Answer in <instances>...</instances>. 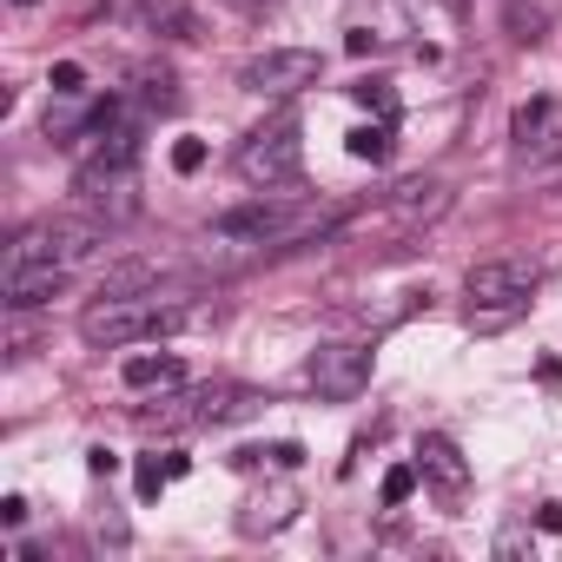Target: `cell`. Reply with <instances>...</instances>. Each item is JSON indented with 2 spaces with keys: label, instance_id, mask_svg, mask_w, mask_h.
Masks as SVG:
<instances>
[{
  "label": "cell",
  "instance_id": "1",
  "mask_svg": "<svg viewBox=\"0 0 562 562\" xmlns=\"http://www.w3.org/2000/svg\"><path fill=\"white\" fill-rule=\"evenodd\" d=\"M186 318H192V312L166 305L159 292H139V299H93V305L80 312V338H87V345H106V351H126V345H139V338L179 331Z\"/></svg>",
  "mask_w": 562,
  "mask_h": 562
},
{
  "label": "cell",
  "instance_id": "2",
  "mask_svg": "<svg viewBox=\"0 0 562 562\" xmlns=\"http://www.w3.org/2000/svg\"><path fill=\"white\" fill-rule=\"evenodd\" d=\"M299 113H271L245 146H238V172L251 179V186H292L299 179V166H305V146H299Z\"/></svg>",
  "mask_w": 562,
  "mask_h": 562
},
{
  "label": "cell",
  "instance_id": "3",
  "mask_svg": "<svg viewBox=\"0 0 562 562\" xmlns=\"http://www.w3.org/2000/svg\"><path fill=\"white\" fill-rule=\"evenodd\" d=\"M106 245V218H41L14 238L8 258H41V265H87L93 251Z\"/></svg>",
  "mask_w": 562,
  "mask_h": 562
},
{
  "label": "cell",
  "instance_id": "4",
  "mask_svg": "<svg viewBox=\"0 0 562 562\" xmlns=\"http://www.w3.org/2000/svg\"><path fill=\"white\" fill-rule=\"evenodd\" d=\"M74 199H80L93 218L126 225V218L139 212V172H133L126 159H87V166L74 172Z\"/></svg>",
  "mask_w": 562,
  "mask_h": 562
},
{
  "label": "cell",
  "instance_id": "5",
  "mask_svg": "<svg viewBox=\"0 0 562 562\" xmlns=\"http://www.w3.org/2000/svg\"><path fill=\"white\" fill-rule=\"evenodd\" d=\"M305 384L331 404H351V397L371 391V351L364 345H318L305 358Z\"/></svg>",
  "mask_w": 562,
  "mask_h": 562
},
{
  "label": "cell",
  "instance_id": "6",
  "mask_svg": "<svg viewBox=\"0 0 562 562\" xmlns=\"http://www.w3.org/2000/svg\"><path fill=\"white\" fill-rule=\"evenodd\" d=\"M318 74H325V60H318L312 47H271V54H258V60H245V67H238V87H245V93H271V100H285V93L312 87Z\"/></svg>",
  "mask_w": 562,
  "mask_h": 562
},
{
  "label": "cell",
  "instance_id": "7",
  "mask_svg": "<svg viewBox=\"0 0 562 562\" xmlns=\"http://www.w3.org/2000/svg\"><path fill=\"white\" fill-rule=\"evenodd\" d=\"M536 285H542V265H536V258H483V265H470V278H463L470 305H529Z\"/></svg>",
  "mask_w": 562,
  "mask_h": 562
},
{
  "label": "cell",
  "instance_id": "8",
  "mask_svg": "<svg viewBox=\"0 0 562 562\" xmlns=\"http://www.w3.org/2000/svg\"><path fill=\"white\" fill-rule=\"evenodd\" d=\"M509 139H516V159H555L562 153V100H522L516 120H509Z\"/></svg>",
  "mask_w": 562,
  "mask_h": 562
},
{
  "label": "cell",
  "instance_id": "9",
  "mask_svg": "<svg viewBox=\"0 0 562 562\" xmlns=\"http://www.w3.org/2000/svg\"><path fill=\"white\" fill-rule=\"evenodd\" d=\"M67 285V265H41V258H8V278H0V299H8L14 312L27 305H47L54 292Z\"/></svg>",
  "mask_w": 562,
  "mask_h": 562
},
{
  "label": "cell",
  "instance_id": "10",
  "mask_svg": "<svg viewBox=\"0 0 562 562\" xmlns=\"http://www.w3.org/2000/svg\"><path fill=\"white\" fill-rule=\"evenodd\" d=\"M443 212H450V186H443V179H404V186L391 192V218L411 225V232H417V225H437Z\"/></svg>",
  "mask_w": 562,
  "mask_h": 562
},
{
  "label": "cell",
  "instance_id": "11",
  "mask_svg": "<svg viewBox=\"0 0 562 562\" xmlns=\"http://www.w3.org/2000/svg\"><path fill=\"white\" fill-rule=\"evenodd\" d=\"M133 424L153 430V437H172V430L205 424V384H199V391H159V404H153V411H133Z\"/></svg>",
  "mask_w": 562,
  "mask_h": 562
},
{
  "label": "cell",
  "instance_id": "12",
  "mask_svg": "<svg viewBox=\"0 0 562 562\" xmlns=\"http://www.w3.org/2000/svg\"><path fill=\"white\" fill-rule=\"evenodd\" d=\"M417 470L443 490V496H463L470 490V463H463V450L443 437V430H430V437H417Z\"/></svg>",
  "mask_w": 562,
  "mask_h": 562
},
{
  "label": "cell",
  "instance_id": "13",
  "mask_svg": "<svg viewBox=\"0 0 562 562\" xmlns=\"http://www.w3.org/2000/svg\"><path fill=\"white\" fill-rule=\"evenodd\" d=\"M292 516H299V496H292V490H265V496H251V503L238 509V536H251V542H258V536H278Z\"/></svg>",
  "mask_w": 562,
  "mask_h": 562
},
{
  "label": "cell",
  "instance_id": "14",
  "mask_svg": "<svg viewBox=\"0 0 562 562\" xmlns=\"http://www.w3.org/2000/svg\"><path fill=\"white\" fill-rule=\"evenodd\" d=\"M120 384L126 391H179L186 384V371H179V358H153V351H133L126 364H120Z\"/></svg>",
  "mask_w": 562,
  "mask_h": 562
},
{
  "label": "cell",
  "instance_id": "15",
  "mask_svg": "<svg viewBox=\"0 0 562 562\" xmlns=\"http://www.w3.org/2000/svg\"><path fill=\"white\" fill-rule=\"evenodd\" d=\"M139 292H159V265L153 258H126L100 278V299H139Z\"/></svg>",
  "mask_w": 562,
  "mask_h": 562
},
{
  "label": "cell",
  "instance_id": "16",
  "mask_svg": "<svg viewBox=\"0 0 562 562\" xmlns=\"http://www.w3.org/2000/svg\"><path fill=\"white\" fill-rule=\"evenodd\" d=\"M503 27H509V41H542L549 34V8H542V0H509V8H503Z\"/></svg>",
  "mask_w": 562,
  "mask_h": 562
},
{
  "label": "cell",
  "instance_id": "17",
  "mask_svg": "<svg viewBox=\"0 0 562 562\" xmlns=\"http://www.w3.org/2000/svg\"><path fill=\"white\" fill-rule=\"evenodd\" d=\"M345 153H351V159H371V166H384V159H391V120L351 126V133H345Z\"/></svg>",
  "mask_w": 562,
  "mask_h": 562
},
{
  "label": "cell",
  "instance_id": "18",
  "mask_svg": "<svg viewBox=\"0 0 562 562\" xmlns=\"http://www.w3.org/2000/svg\"><path fill=\"white\" fill-rule=\"evenodd\" d=\"M139 100H146V113H172L179 106V80L166 67H139Z\"/></svg>",
  "mask_w": 562,
  "mask_h": 562
},
{
  "label": "cell",
  "instance_id": "19",
  "mask_svg": "<svg viewBox=\"0 0 562 562\" xmlns=\"http://www.w3.org/2000/svg\"><path fill=\"white\" fill-rule=\"evenodd\" d=\"M351 100H358V106H371L378 120H391V126H397V93H391V80H358V87H351Z\"/></svg>",
  "mask_w": 562,
  "mask_h": 562
},
{
  "label": "cell",
  "instance_id": "20",
  "mask_svg": "<svg viewBox=\"0 0 562 562\" xmlns=\"http://www.w3.org/2000/svg\"><path fill=\"white\" fill-rule=\"evenodd\" d=\"M166 483H172L166 457H139V463H133V490H139V503H153V496H159Z\"/></svg>",
  "mask_w": 562,
  "mask_h": 562
},
{
  "label": "cell",
  "instance_id": "21",
  "mask_svg": "<svg viewBox=\"0 0 562 562\" xmlns=\"http://www.w3.org/2000/svg\"><path fill=\"white\" fill-rule=\"evenodd\" d=\"M417 476H424V470H417V457H411V463H391V470H384V503H391V509H404V503H411V490H417Z\"/></svg>",
  "mask_w": 562,
  "mask_h": 562
},
{
  "label": "cell",
  "instance_id": "22",
  "mask_svg": "<svg viewBox=\"0 0 562 562\" xmlns=\"http://www.w3.org/2000/svg\"><path fill=\"white\" fill-rule=\"evenodd\" d=\"M153 27L172 34V41H192V34H199V21H192L186 8H172V0H153Z\"/></svg>",
  "mask_w": 562,
  "mask_h": 562
},
{
  "label": "cell",
  "instance_id": "23",
  "mask_svg": "<svg viewBox=\"0 0 562 562\" xmlns=\"http://www.w3.org/2000/svg\"><path fill=\"white\" fill-rule=\"evenodd\" d=\"M54 93H87V67L80 60H60L54 67Z\"/></svg>",
  "mask_w": 562,
  "mask_h": 562
},
{
  "label": "cell",
  "instance_id": "24",
  "mask_svg": "<svg viewBox=\"0 0 562 562\" xmlns=\"http://www.w3.org/2000/svg\"><path fill=\"white\" fill-rule=\"evenodd\" d=\"M205 166V139H179L172 146V172H199Z\"/></svg>",
  "mask_w": 562,
  "mask_h": 562
},
{
  "label": "cell",
  "instance_id": "25",
  "mask_svg": "<svg viewBox=\"0 0 562 562\" xmlns=\"http://www.w3.org/2000/svg\"><path fill=\"white\" fill-rule=\"evenodd\" d=\"M87 470H93V476H113V470H120V457H113L106 443H93V450H87Z\"/></svg>",
  "mask_w": 562,
  "mask_h": 562
},
{
  "label": "cell",
  "instance_id": "26",
  "mask_svg": "<svg viewBox=\"0 0 562 562\" xmlns=\"http://www.w3.org/2000/svg\"><path fill=\"white\" fill-rule=\"evenodd\" d=\"M0 522L21 529V522H27V496H0Z\"/></svg>",
  "mask_w": 562,
  "mask_h": 562
},
{
  "label": "cell",
  "instance_id": "27",
  "mask_svg": "<svg viewBox=\"0 0 562 562\" xmlns=\"http://www.w3.org/2000/svg\"><path fill=\"white\" fill-rule=\"evenodd\" d=\"M522 549H529V529H503L496 536V555H522Z\"/></svg>",
  "mask_w": 562,
  "mask_h": 562
},
{
  "label": "cell",
  "instance_id": "28",
  "mask_svg": "<svg viewBox=\"0 0 562 562\" xmlns=\"http://www.w3.org/2000/svg\"><path fill=\"white\" fill-rule=\"evenodd\" d=\"M536 529H542V536H562V503H542V509H536Z\"/></svg>",
  "mask_w": 562,
  "mask_h": 562
},
{
  "label": "cell",
  "instance_id": "29",
  "mask_svg": "<svg viewBox=\"0 0 562 562\" xmlns=\"http://www.w3.org/2000/svg\"><path fill=\"white\" fill-rule=\"evenodd\" d=\"M21 8H34V0H21Z\"/></svg>",
  "mask_w": 562,
  "mask_h": 562
},
{
  "label": "cell",
  "instance_id": "30",
  "mask_svg": "<svg viewBox=\"0 0 562 562\" xmlns=\"http://www.w3.org/2000/svg\"><path fill=\"white\" fill-rule=\"evenodd\" d=\"M245 8H258V0H245Z\"/></svg>",
  "mask_w": 562,
  "mask_h": 562
}]
</instances>
